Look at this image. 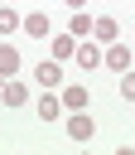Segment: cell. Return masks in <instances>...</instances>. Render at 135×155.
Here are the masks:
<instances>
[{"label":"cell","instance_id":"12","mask_svg":"<svg viewBox=\"0 0 135 155\" xmlns=\"http://www.w3.org/2000/svg\"><path fill=\"white\" fill-rule=\"evenodd\" d=\"M19 10H10V5H0V34H19Z\"/></svg>","mask_w":135,"mask_h":155},{"label":"cell","instance_id":"14","mask_svg":"<svg viewBox=\"0 0 135 155\" xmlns=\"http://www.w3.org/2000/svg\"><path fill=\"white\" fill-rule=\"evenodd\" d=\"M121 97H125V102H135V68H125V73H121Z\"/></svg>","mask_w":135,"mask_h":155},{"label":"cell","instance_id":"6","mask_svg":"<svg viewBox=\"0 0 135 155\" xmlns=\"http://www.w3.org/2000/svg\"><path fill=\"white\" fill-rule=\"evenodd\" d=\"M19 29H24L29 39H48V29H53V24H48V15H43V10H29V15L19 19Z\"/></svg>","mask_w":135,"mask_h":155},{"label":"cell","instance_id":"10","mask_svg":"<svg viewBox=\"0 0 135 155\" xmlns=\"http://www.w3.org/2000/svg\"><path fill=\"white\" fill-rule=\"evenodd\" d=\"M24 68V58H19V48L14 44H0V78H14Z\"/></svg>","mask_w":135,"mask_h":155},{"label":"cell","instance_id":"13","mask_svg":"<svg viewBox=\"0 0 135 155\" xmlns=\"http://www.w3.org/2000/svg\"><path fill=\"white\" fill-rule=\"evenodd\" d=\"M72 34H77V39L92 34V15H87V10H72Z\"/></svg>","mask_w":135,"mask_h":155},{"label":"cell","instance_id":"15","mask_svg":"<svg viewBox=\"0 0 135 155\" xmlns=\"http://www.w3.org/2000/svg\"><path fill=\"white\" fill-rule=\"evenodd\" d=\"M63 5H68V10H87V0H63Z\"/></svg>","mask_w":135,"mask_h":155},{"label":"cell","instance_id":"8","mask_svg":"<svg viewBox=\"0 0 135 155\" xmlns=\"http://www.w3.org/2000/svg\"><path fill=\"white\" fill-rule=\"evenodd\" d=\"M72 63H77L82 73H92V68H101V44H77V53H72Z\"/></svg>","mask_w":135,"mask_h":155},{"label":"cell","instance_id":"16","mask_svg":"<svg viewBox=\"0 0 135 155\" xmlns=\"http://www.w3.org/2000/svg\"><path fill=\"white\" fill-rule=\"evenodd\" d=\"M0 82H5V78H0Z\"/></svg>","mask_w":135,"mask_h":155},{"label":"cell","instance_id":"1","mask_svg":"<svg viewBox=\"0 0 135 155\" xmlns=\"http://www.w3.org/2000/svg\"><path fill=\"white\" fill-rule=\"evenodd\" d=\"M92 136H96V121L87 116V107H82V111H68V140H77V145H87Z\"/></svg>","mask_w":135,"mask_h":155},{"label":"cell","instance_id":"5","mask_svg":"<svg viewBox=\"0 0 135 155\" xmlns=\"http://www.w3.org/2000/svg\"><path fill=\"white\" fill-rule=\"evenodd\" d=\"M58 97H63V111H82L92 92H87L82 82H63V87H58Z\"/></svg>","mask_w":135,"mask_h":155},{"label":"cell","instance_id":"7","mask_svg":"<svg viewBox=\"0 0 135 155\" xmlns=\"http://www.w3.org/2000/svg\"><path fill=\"white\" fill-rule=\"evenodd\" d=\"M72 53H77V34H72V29H68V34H58V39L48 44V58H58V63H68Z\"/></svg>","mask_w":135,"mask_h":155},{"label":"cell","instance_id":"2","mask_svg":"<svg viewBox=\"0 0 135 155\" xmlns=\"http://www.w3.org/2000/svg\"><path fill=\"white\" fill-rule=\"evenodd\" d=\"M34 82L58 92V87H63V63H58V58H43V63H34Z\"/></svg>","mask_w":135,"mask_h":155},{"label":"cell","instance_id":"3","mask_svg":"<svg viewBox=\"0 0 135 155\" xmlns=\"http://www.w3.org/2000/svg\"><path fill=\"white\" fill-rule=\"evenodd\" d=\"M34 116H39V121H63V97H58L53 87H43V97L34 102Z\"/></svg>","mask_w":135,"mask_h":155},{"label":"cell","instance_id":"4","mask_svg":"<svg viewBox=\"0 0 135 155\" xmlns=\"http://www.w3.org/2000/svg\"><path fill=\"white\" fill-rule=\"evenodd\" d=\"M130 58H135V53H130V44H116V39H111V44H106V53H101V63H106L111 73H125V68H130Z\"/></svg>","mask_w":135,"mask_h":155},{"label":"cell","instance_id":"9","mask_svg":"<svg viewBox=\"0 0 135 155\" xmlns=\"http://www.w3.org/2000/svg\"><path fill=\"white\" fill-rule=\"evenodd\" d=\"M0 97H5V107H24L29 102V82L10 78V82H0Z\"/></svg>","mask_w":135,"mask_h":155},{"label":"cell","instance_id":"11","mask_svg":"<svg viewBox=\"0 0 135 155\" xmlns=\"http://www.w3.org/2000/svg\"><path fill=\"white\" fill-rule=\"evenodd\" d=\"M116 34H121V24H116L111 15H96V19H92V39H101V44H111Z\"/></svg>","mask_w":135,"mask_h":155}]
</instances>
